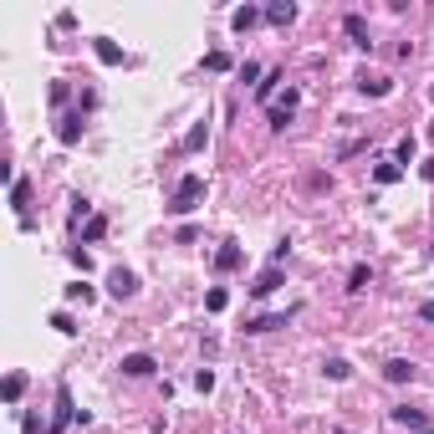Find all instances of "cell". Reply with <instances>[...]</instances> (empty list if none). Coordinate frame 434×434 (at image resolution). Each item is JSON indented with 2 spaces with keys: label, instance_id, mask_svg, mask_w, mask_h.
<instances>
[{
  "label": "cell",
  "instance_id": "6da1fadb",
  "mask_svg": "<svg viewBox=\"0 0 434 434\" xmlns=\"http://www.w3.org/2000/svg\"><path fill=\"white\" fill-rule=\"evenodd\" d=\"M200 200H205V179H200V174H184V179L174 184L169 209H174V215H189V209H200Z\"/></svg>",
  "mask_w": 434,
  "mask_h": 434
},
{
  "label": "cell",
  "instance_id": "7a4b0ae2",
  "mask_svg": "<svg viewBox=\"0 0 434 434\" xmlns=\"http://www.w3.org/2000/svg\"><path fill=\"white\" fill-rule=\"evenodd\" d=\"M296 102H301V92H296V87H286V92H281V97H276V102H271V128H286V123H292V113H296Z\"/></svg>",
  "mask_w": 434,
  "mask_h": 434
},
{
  "label": "cell",
  "instance_id": "3957f363",
  "mask_svg": "<svg viewBox=\"0 0 434 434\" xmlns=\"http://www.w3.org/2000/svg\"><path fill=\"white\" fill-rule=\"evenodd\" d=\"M77 138H82V113H62L57 117V143H62V149H72Z\"/></svg>",
  "mask_w": 434,
  "mask_h": 434
},
{
  "label": "cell",
  "instance_id": "277c9868",
  "mask_svg": "<svg viewBox=\"0 0 434 434\" xmlns=\"http://www.w3.org/2000/svg\"><path fill=\"white\" fill-rule=\"evenodd\" d=\"M108 292H113L117 301H128V296L138 292V276H133V271H123V266H117V271H108Z\"/></svg>",
  "mask_w": 434,
  "mask_h": 434
},
{
  "label": "cell",
  "instance_id": "5b68a950",
  "mask_svg": "<svg viewBox=\"0 0 434 434\" xmlns=\"http://www.w3.org/2000/svg\"><path fill=\"white\" fill-rule=\"evenodd\" d=\"M72 419H77V409H72V393H67V384H62V388H57V419H51V434H62V429L72 424Z\"/></svg>",
  "mask_w": 434,
  "mask_h": 434
},
{
  "label": "cell",
  "instance_id": "8992f818",
  "mask_svg": "<svg viewBox=\"0 0 434 434\" xmlns=\"http://www.w3.org/2000/svg\"><path fill=\"white\" fill-rule=\"evenodd\" d=\"M117 368H123V373H128V378H149V373H153V368H159V363H153V358H149V352H128V358H123V363H117Z\"/></svg>",
  "mask_w": 434,
  "mask_h": 434
},
{
  "label": "cell",
  "instance_id": "52a82bcc",
  "mask_svg": "<svg viewBox=\"0 0 434 434\" xmlns=\"http://www.w3.org/2000/svg\"><path fill=\"white\" fill-rule=\"evenodd\" d=\"M92 51H97V62H102V67H123V46L108 41V36H97V41H92Z\"/></svg>",
  "mask_w": 434,
  "mask_h": 434
},
{
  "label": "cell",
  "instance_id": "ba28073f",
  "mask_svg": "<svg viewBox=\"0 0 434 434\" xmlns=\"http://www.w3.org/2000/svg\"><path fill=\"white\" fill-rule=\"evenodd\" d=\"M343 31L352 36V46H358V51H373V41H368V21H363V16H343Z\"/></svg>",
  "mask_w": 434,
  "mask_h": 434
},
{
  "label": "cell",
  "instance_id": "9c48e42d",
  "mask_svg": "<svg viewBox=\"0 0 434 434\" xmlns=\"http://www.w3.org/2000/svg\"><path fill=\"white\" fill-rule=\"evenodd\" d=\"M393 424H404V429H414V434H424L429 429V419L419 414V409H409V404H399V409H393Z\"/></svg>",
  "mask_w": 434,
  "mask_h": 434
},
{
  "label": "cell",
  "instance_id": "30bf717a",
  "mask_svg": "<svg viewBox=\"0 0 434 434\" xmlns=\"http://www.w3.org/2000/svg\"><path fill=\"white\" fill-rule=\"evenodd\" d=\"M240 266H245L240 245H220V251H215V271H240Z\"/></svg>",
  "mask_w": 434,
  "mask_h": 434
},
{
  "label": "cell",
  "instance_id": "8fae6325",
  "mask_svg": "<svg viewBox=\"0 0 434 434\" xmlns=\"http://www.w3.org/2000/svg\"><path fill=\"white\" fill-rule=\"evenodd\" d=\"M384 378H388V384H409V378H414V363H409V358H388V363H384Z\"/></svg>",
  "mask_w": 434,
  "mask_h": 434
},
{
  "label": "cell",
  "instance_id": "7c38bea8",
  "mask_svg": "<svg viewBox=\"0 0 434 434\" xmlns=\"http://www.w3.org/2000/svg\"><path fill=\"white\" fill-rule=\"evenodd\" d=\"M276 286H281V266H266V271H261V276H256V286H251V296H271V292H276Z\"/></svg>",
  "mask_w": 434,
  "mask_h": 434
},
{
  "label": "cell",
  "instance_id": "4fadbf2b",
  "mask_svg": "<svg viewBox=\"0 0 434 434\" xmlns=\"http://www.w3.org/2000/svg\"><path fill=\"white\" fill-rule=\"evenodd\" d=\"M266 21L271 26H292L296 21V6H292V0H276V6H266Z\"/></svg>",
  "mask_w": 434,
  "mask_h": 434
},
{
  "label": "cell",
  "instance_id": "5bb4252c",
  "mask_svg": "<svg viewBox=\"0 0 434 434\" xmlns=\"http://www.w3.org/2000/svg\"><path fill=\"white\" fill-rule=\"evenodd\" d=\"M292 322V312H276V317H251L245 322V332H276V327H286Z\"/></svg>",
  "mask_w": 434,
  "mask_h": 434
},
{
  "label": "cell",
  "instance_id": "9a60e30c",
  "mask_svg": "<svg viewBox=\"0 0 434 434\" xmlns=\"http://www.w3.org/2000/svg\"><path fill=\"white\" fill-rule=\"evenodd\" d=\"M358 87H363V97H388V92H393L388 77H368V72L358 77Z\"/></svg>",
  "mask_w": 434,
  "mask_h": 434
},
{
  "label": "cell",
  "instance_id": "2e32d148",
  "mask_svg": "<svg viewBox=\"0 0 434 434\" xmlns=\"http://www.w3.org/2000/svg\"><path fill=\"white\" fill-rule=\"evenodd\" d=\"M322 373L332 378V384H348V378H352V363H348V358H327V368H322Z\"/></svg>",
  "mask_w": 434,
  "mask_h": 434
},
{
  "label": "cell",
  "instance_id": "e0dca14e",
  "mask_svg": "<svg viewBox=\"0 0 434 434\" xmlns=\"http://www.w3.org/2000/svg\"><path fill=\"white\" fill-rule=\"evenodd\" d=\"M256 21H261V10H256V6H240V10L230 16V26H235V31H251Z\"/></svg>",
  "mask_w": 434,
  "mask_h": 434
},
{
  "label": "cell",
  "instance_id": "ac0fdd59",
  "mask_svg": "<svg viewBox=\"0 0 434 434\" xmlns=\"http://www.w3.org/2000/svg\"><path fill=\"white\" fill-rule=\"evenodd\" d=\"M10 205H16V209H21V220H26V205H31V184H26V179L10 184Z\"/></svg>",
  "mask_w": 434,
  "mask_h": 434
},
{
  "label": "cell",
  "instance_id": "d6986e66",
  "mask_svg": "<svg viewBox=\"0 0 434 434\" xmlns=\"http://www.w3.org/2000/svg\"><path fill=\"white\" fill-rule=\"evenodd\" d=\"M205 307H209V312H225V307H230V292H225V286H209V292H205Z\"/></svg>",
  "mask_w": 434,
  "mask_h": 434
},
{
  "label": "cell",
  "instance_id": "ffe728a7",
  "mask_svg": "<svg viewBox=\"0 0 434 434\" xmlns=\"http://www.w3.org/2000/svg\"><path fill=\"white\" fill-rule=\"evenodd\" d=\"M205 138H209V128L205 123H194L189 133H184V153H194V149H205Z\"/></svg>",
  "mask_w": 434,
  "mask_h": 434
},
{
  "label": "cell",
  "instance_id": "44dd1931",
  "mask_svg": "<svg viewBox=\"0 0 434 434\" xmlns=\"http://www.w3.org/2000/svg\"><path fill=\"white\" fill-rule=\"evenodd\" d=\"M373 286V271L368 266H352V276H348V292H368Z\"/></svg>",
  "mask_w": 434,
  "mask_h": 434
},
{
  "label": "cell",
  "instance_id": "7402d4cb",
  "mask_svg": "<svg viewBox=\"0 0 434 434\" xmlns=\"http://www.w3.org/2000/svg\"><path fill=\"white\" fill-rule=\"evenodd\" d=\"M21 393H26V373H10L6 378V404H21Z\"/></svg>",
  "mask_w": 434,
  "mask_h": 434
},
{
  "label": "cell",
  "instance_id": "603a6c76",
  "mask_svg": "<svg viewBox=\"0 0 434 434\" xmlns=\"http://www.w3.org/2000/svg\"><path fill=\"white\" fill-rule=\"evenodd\" d=\"M276 82H281V72H266V82H256V97L271 102V97H276Z\"/></svg>",
  "mask_w": 434,
  "mask_h": 434
},
{
  "label": "cell",
  "instance_id": "cb8c5ba5",
  "mask_svg": "<svg viewBox=\"0 0 434 434\" xmlns=\"http://www.w3.org/2000/svg\"><path fill=\"white\" fill-rule=\"evenodd\" d=\"M102 235H108V220L92 215V220H87V230H82V240H102Z\"/></svg>",
  "mask_w": 434,
  "mask_h": 434
},
{
  "label": "cell",
  "instance_id": "d4e9b609",
  "mask_svg": "<svg viewBox=\"0 0 434 434\" xmlns=\"http://www.w3.org/2000/svg\"><path fill=\"white\" fill-rule=\"evenodd\" d=\"M51 327H57L62 337H77V322L67 317V312H51Z\"/></svg>",
  "mask_w": 434,
  "mask_h": 434
},
{
  "label": "cell",
  "instance_id": "484cf974",
  "mask_svg": "<svg viewBox=\"0 0 434 434\" xmlns=\"http://www.w3.org/2000/svg\"><path fill=\"white\" fill-rule=\"evenodd\" d=\"M205 67H209V72H230V57H225V51H209Z\"/></svg>",
  "mask_w": 434,
  "mask_h": 434
},
{
  "label": "cell",
  "instance_id": "4316f807",
  "mask_svg": "<svg viewBox=\"0 0 434 434\" xmlns=\"http://www.w3.org/2000/svg\"><path fill=\"white\" fill-rule=\"evenodd\" d=\"M373 179H378V184H393V179H399V164H378Z\"/></svg>",
  "mask_w": 434,
  "mask_h": 434
},
{
  "label": "cell",
  "instance_id": "83f0119b",
  "mask_svg": "<svg viewBox=\"0 0 434 434\" xmlns=\"http://www.w3.org/2000/svg\"><path fill=\"white\" fill-rule=\"evenodd\" d=\"M67 301H92V286H82V281H72V286H67Z\"/></svg>",
  "mask_w": 434,
  "mask_h": 434
},
{
  "label": "cell",
  "instance_id": "f1b7e54d",
  "mask_svg": "<svg viewBox=\"0 0 434 434\" xmlns=\"http://www.w3.org/2000/svg\"><path fill=\"white\" fill-rule=\"evenodd\" d=\"M194 388L209 393V388H215V373H209V368H200V373H194Z\"/></svg>",
  "mask_w": 434,
  "mask_h": 434
},
{
  "label": "cell",
  "instance_id": "f546056e",
  "mask_svg": "<svg viewBox=\"0 0 434 434\" xmlns=\"http://www.w3.org/2000/svg\"><path fill=\"white\" fill-rule=\"evenodd\" d=\"M399 164H414V133L399 143Z\"/></svg>",
  "mask_w": 434,
  "mask_h": 434
},
{
  "label": "cell",
  "instance_id": "4dcf8cb0",
  "mask_svg": "<svg viewBox=\"0 0 434 434\" xmlns=\"http://www.w3.org/2000/svg\"><path fill=\"white\" fill-rule=\"evenodd\" d=\"M21 434H41V419H36V414H26V419H21Z\"/></svg>",
  "mask_w": 434,
  "mask_h": 434
},
{
  "label": "cell",
  "instance_id": "1f68e13d",
  "mask_svg": "<svg viewBox=\"0 0 434 434\" xmlns=\"http://www.w3.org/2000/svg\"><path fill=\"white\" fill-rule=\"evenodd\" d=\"M419 174H424V179L434 184V159H424V164H419Z\"/></svg>",
  "mask_w": 434,
  "mask_h": 434
},
{
  "label": "cell",
  "instance_id": "d6a6232c",
  "mask_svg": "<svg viewBox=\"0 0 434 434\" xmlns=\"http://www.w3.org/2000/svg\"><path fill=\"white\" fill-rule=\"evenodd\" d=\"M419 317H424V322H434V301H424V307H419Z\"/></svg>",
  "mask_w": 434,
  "mask_h": 434
},
{
  "label": "cell",
  "instance_id": "836d02e7",
  "mask_svg": "<svg viewBox=\"0 0 434 434\" xmlns=\"http://www.w3.org/2000/svg\"><path fill=\"white\" fill-rule=\"evenodd\" d=\"M424 133H429V143H434V123H429V128H424Z\"/></svg>",
  "mask_w": 434,
  "mask_h": 434
},
{
  "label": "cell",
  "instance_id": "e575fe53",
  "mask_svg": "<svg viewBox=\"0 0 434 434\" xmlns=\"http://www.w3.org/2000/svg\"><path fill=\"white\" fill-rule=\"evenodd\" d=\"M429 261H434V245H429Z\"/></svg>",
  "mask_w": 434,
  "mask_h": 434
},
{
  "label": "cell",
  "instance_id": "d590c367",
  "mask_svg": "<svg viewBox=\"0 0 434 434\" xmlns=\"http://www.w3.org/2000/svg\"><path fill=\"white\" fill-rule=\"evenodd\" d=\"M337 434H352V429H337Z\"/></svg>",
  "mask_w": 434,
  "mask_h": 434
},
{
  "label": "cell",
  "instance_id": "8d00e7d4",
  "mask_svg": "<svg viewBox=\"0 0 434 434\" xmlns=\"http://www.w3.org/2000/svg\"><path fill=\"white\" fill-rule=\"evenodd\" d=\"M424 434H434V424H429V429H424Z\"/></svg>",
  "mask_w": 434,
  "mask_h": 434
}]
</instances>
